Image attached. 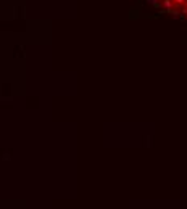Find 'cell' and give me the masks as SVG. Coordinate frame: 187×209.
I'll use <instances>...</instances> for the list:
<instances>
[{
  "instance_id": "obj_1",
  "label": "cell",
  "mask_w": 187,
  "mask_h": 209,
  "mask_svg": "<svg viewBox=\"0 0 187 209\" xmlns=\"http://www.w3.org/2000/svg\"><path fill=\"white\" fill-rule=\"evenodd\" d=\"M163 5H165L166 8H171V6L174 5V2H171V0H163Z\"/></svg>"
},
{
  "instance_id": "obj_2",
  "label": "cell",
  "mask_w": 187,
  "mask_h": 209,
  "mask_svg": "<svg viewBox=\"0 0 187 209\" xmlns=\"http://www.w3.org/2000/svg\"><path fill=\"white\" fill-rule=\"evenodd\" d=\"M173 2H174V5H184L186 0H173Z\"/></svg>"
},
{
  "instance_id": "obj_3",
  "label": "cell",
  "mask_w": 187,
  "mask_h": 209,
  "mask_svg": "<svg viewBox=\"0 0 187 209\" xmlns=\"http://www.w3.org/2000/svg\"><path fill=\"white\" fill-rule=\"evenodd\" d=\"M184 13H186V15H187V8H184Z\"/></svg>"
}]
</instances>
